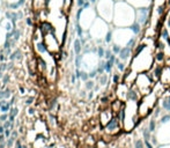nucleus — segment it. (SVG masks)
Instances as JSON below:
<instances>
[{
    "instance_id": "obj_1",
    "label": "nucleus",
    "mask_w": 170,
    "mask_h": 148,
    "mask_svg": "<svg viewBox=\"0 0 170 148\" xmlns=\"http://www.w3.org/2000/svg\"><path fill=\"white\" fill-rule=\"evenodd\" d=\"M136 22V8L126 0L116 1L112 25L115 27H130Z\"/></svg>"
},
{
    "instance_id": "obj_2",
    "label": "nucleus",
    "mask_w": 170,
    "mask_h": 148,
    "mask_svg": "<svg viewBox=\"0 0 170 148\" xmlns=\"http://www.w3.org/2000/svg\"><path fill=\"white\" fill-rule=\"evenodd\" d=\"M115 5H116L115 0H97V2L95 5V9H96L98 18L103 19L109 23H112Z\"/></svg>"
},
{
    "instance_id": "obj_3",
    "label": "nucleus",
    "mask_w": 170,
    "mask_h": 148,
    "mask_svg": "<svg viewBox=\"0 0 170 148\" xmlns=\"http://www.w3.org/2000/svg\"><path fill=\"white\" fill-rule=\"evenodd\" d=\"M154 81L155 80L153 79L149 72H141L136 77V81H134L136 84L134 86L139 89V91L142 95H148L151 93L153 86H154Z\"/></svg>"
},
{
    "instance_id": "obj_4",
    "label": "nucleus",
    "mask_w": 170,
    "mask_h": 148,
    "mask_svg": "<svg viewBox=\"0 0 170 148\" xmlns=\"http://www.w3.org/2000/svg\"><path fill=\"white\" fill-rule=\"evenodd\" d=\"M152 7H145V8H136V22L140 26L146 27L151 21Z\"/></svg>"
},
{
    "instance_id": "obj_5",
    "label": "nucleus",
    "mask_w": 170,
    "mask_h": 148,
    "mask_svg": "<svg viewBox=\"0 0 170 148\" xmlns=\"http://www.w3.org/2000/svg\"><path fill=\"white\" fill-rule=\"evenodd\" d=\"M120 124H122V123L119 122V119L117 118V116H112L111 119L105 124V130H106L108 133L113 134V133L117 132L118 130H120Z\"/></svg>"
},
{
    "instance_id": "obj_6",
    "label": "nucleus",
    "mask_w": 170,
    "mask_h": 148,
    "mask_svg": "<svg viewBox=\"0 0 170 148\" xmlns=\"http://www.w3.org/2000/svg\"><path fill=\"white\" fill-rule=\"evenodd\" d=\"M129 4H131L134 8H145V7H152L154 0H126Z\"/></svg>"
},
{
    "instance_id": "obj_7",
    "label": "nucleus",
    "mask_w": 170,
    "mask_h": 148,
    "mask_svg": "<svg viewBox=\"0 0 170 148\" xmlns=\"http://www.w3.org/2000/svg\"><path fill=\"white\" fill-rule=\"evenodd\" d=\"M140 91L138 89L136 86H131L130 87V89L127 91V96L126 98L130 101V102H138L139 100H140Z\"/></svg>"
},
{
    "instance_id": "obj_8",
    "label": "nucleus",
    "mask_w": 170,
    "mask_h": 148,
    "mask_svg": "<svg viewBox=\"0 0 170 148\" xmlns=\"http://www.w3.org/2000/svg\"><path fill=\"white\" fill-rule=\"evenodd\" d=\"M133 54V49L130 46H123L120 52L118 53V58L120 59L122 61H126L131 58V56Z\"/></svg>"
},
{
    "instance_id": "obj_9",
    "label": "nucleus",
    "mask_w": 170,
    "mask_h": 148,
    "mask_svg": "<svg viewBox=\"0 0 170 148\" xmlns=\"http://www.w3.org/2000/svg\"><path fill=\"white\" fill-rule=\"evenodd\" d=\"M165 93H167L165 96L161 100V108L170 112V93H168V91H165Z\"/></svg>"
},
{
    "instance_id": "obj_10",
    "label": "nucleus",
    "mask_w": 170,
    "mask_h": 148,
    "mask_svg": "<svg viewBox=\"0 0 170 148\" xmlns=\"http://www.w3.org/2000/svg\"><path fill=\"white\" fill-rule=\"evenodd\" d=\"M154 60L157 64H164V61L167 60V56L164 54L163 51L161 50H156V52L154 53Z\"/></svg>"
},
{
    "instance_id": "obj_11",
    "label": "nucleus",
    "mask_w": 170,
    "mask_h": 148,
    "mask_svg": "<svg viewBox=\"0 0 170 148\" xmlns=\"http://www.w3.org/2000/svg\"><path fill=\"white\" fill-rule=\"evenodd\" d=\"M2 25H4V29H5L7 32H8V31H13L14 29H15V23H14L13 21L6 19V18H5V19H4V21H2Z\"/></svg>"
},
{
    "instance_id": "obj_12",
    "label": "nucleus",
    "mask_w": 170,
    "mask_h": 148,
    "mask_svg": "<svg viewBox=\"0 0 170 148\" xmlns=\"http://www.w3.org/2000/svg\"><path fill=\"white\" fill-rule=\"evenodd\" d=\"M73 49H74V53L75 54H81V51H82V43H81V39L77 38L74 39V44H73Z\"/></svg>"
},
{
    "instance_id": "obj_13",
    "label": "nucleus",
    "mask_w": 170,
    "mask_h": 148,
    "mask_svg": "<svg viewBox=\"0 0 170 148\" xmlns=\"http://www.w3.org/2000/svg\"><path fill=\"white\" fill-rule=\"evenodd\" d=\"M142 28H144V27L140 26L138 22H134L133 25L130 26V29H131L132 32H133L136 36H138V35H140V34H141V31H142Z\"/></svg>"
},
{
    "instance_id": "obj_14",
    "label": "nucleus",
    "mask_w": 170,
    "mask_h": 148,
    "mask_svg": "<svg viewBox=\"0 0 170 148\" xmlns=\"http://www.w3.org/2000/svg\"><path fill=\"white\" fill-rule=\"evenodd\" d=\"M147 46H148V45L145 44V43H139L138 45H136V48L133 49V56H138L139 53H141Z\"/></svg>"
},
{
    "instance_id": "obj_15",
    "label": "nucleus",
    "mask_w": 170,
    "mask_h": 148,
    "mask_svg": "<svg viewBox=\"0 0 170 148\" xmlns=\"http://www.w3.org/2000/svg\"><path fill=\"white\" fill-rule=\"evenodd\" d=\"M116 66H117L118 72H120V73H124L126 71V64H125V61H122L119 58L116 59Z\"/></svg>"
},
{
    "instance_id": "obj_16",
    "label": "nucleus",
    "mask_w": 170,
    "mask_h": 148,
    "mask_svg": "<svg viewBox=\"0 0 170 148\" xmlns=\"http://www.w3.org/2000/svg\"><path fill=\"white\" fill-rule=\"evenodd\" d=\"M11 96H12V90L11 89L0 90V100H7Z\"/></svg>"
},
{
    "instance_id": "obj_17",
    "label": "nucleus",
    "mask_w": 170,
    "mask_h": 148,
    "mask_svg": "<svg viewBox=\"0 0 170 148\" xmlns=\"http://www.w3.org/2000/svg\"><path fill=\"white\" fill-rule=\"evenodd\" d=\"M112 41H113V29H110L104 36V42L106 44H110Z\"/></svg>"
},
{
    "instance_id": "obj_18",
    "label": "nucleus",
    "mask_w": 170,
    "mask_h": 148,
    "mask_svg": "<svg viewBox=\"0 0 170 148\" xmlns=\"http://www.w3.org/2000/svg\"><path fill=\"white\" fill-rule=\"evenodd\" d=\"M11 107H12V104H11V102H8V101H7L6 103L2 104V105L0 107V111H1L2 113H8V112L11 111V109H12Z\"/></svg>"
},
{
    "instance_id": "obj_19",
    "label": "nucleus",
    "mask_w": 170,
    "mask_h": 148,
    "mask_svg": "<svg viewBox=\"0 0 170 148\" xmlns=\"http://www.w3.org/2000/svg\"><path fill=\"white\" fill-rule=\"evenodd\" d=\"M36 49L39 53H44V52H46V44L44 42H38L36 44Z\"/></svg>"
},
{
    "instance_id": "obj_20",
    "label": "nucleus",
    "mask_w": 170,
    "mask_h": 148,
    "mask_svg": "<svg viewBox=\"0 0 170 148\" xmlns=\"http://www.w3.org/2000/svg\"><path fill=\"white\" fill-rule=\"evenodd\" d=\"M18 108H12L11 111H9V117H8V120H11L12 123H14V119H15V117L18 115Z\"/></svg>"
},
{
    "instance_id": "obj_21",
    "label": "nucleus",
    "mask_w": 170,
    "mask_h": 148,
    "mask_svg": "<svg viewBox=\"0 0 170 148\" xmlns=\"http://www.w3.org/2000/svg\"><path fill=\"white\" fill-rule=\"evenodd\" d=\"M22 58V53H21V51L20 50H16V51H14L11 56H9V59L12 60V61H14L15 59H21Z\"/></svg>"
},
{
    "instance_id": "obj_22",
    "label": "nucleus",
    "mask_w": 170,
    "mask_h": 148,
    "mask_svg": "<svg viewBox=\"0 0 170 148\" xmlns=\"http://www.w3.org/2000/svg\"><path fill=\"white\" fill-rule=\"evenodd\" d=\"M98 80H100V84L101 86H105V84H108V80H109V77H108V75L106 74H101L100 77H98Z\"/></svg>"
},
{
    "instance_id": "obj_23",
    "label": "nucleus",
    "mask_w": 170,
    "mask_h": 148,
    "mask_svg": "<svg viewBox=\"0 0 170 148\" xmlns=\"http://www.w3.org/2000/svg\"><path fill=\"white\" fill-rule=\"evenodd\" d=\"M151 131H149V129L148 127H145V129H142V136H144L145 140H151Z\"/></svg>"
},
{
    "instance_id": "obj_24",
    "label": "nucleus",
    "mask_w": 170,
    "mask_h": 148,
    "mask_svg": "<svg viewBox=\"0 0 170 148\" xmlns=\"http://www.w3.org/2000/svg\"><path fill=\"white\" fill-rule=\"evenodd\" d=\"M104 54H105V49H104V46H102V45H98L97 46V56H98V58H103L104 57Z\"/></svg>"
},
{
    "instance_id": "obj_25",
    "label": "nucleus",
    "mask_w": 170,
    "mask_h": 148,
    "mask_svg": "<svg viewBox=\"0 0 170 148\" xmlns=\"http://www.w3.org/2000/svg\"><path fill=\"white\" fill-rule=\"evenodd\" d=\"M155 127H156V120L154 118H152L151 120H149V123H148V129H149L151 132H154Z\"/></svg>"
},
{
    "instance_id": "obj_26",
    "label": "nucleus",
    "mask_w": 170,
    "mask_h": 148,
    "mask_svg": "<svg viewBox=\"0 0 170 148\" xmlns=\"http://www.w3.org/2000/svg\"><path fill=\"white\" fill-rule=\"evenodd\" d=\"M145 141L142 139H137L134 141V148H145Z\"/></svg>"
},
{
    "instance_id": "obj_27",
    "label": "nucleus",
    "mask_w": 170,
    "mask_h": 148,
    "mask_svg": "<svg viewBox=\"0 0 170 148\" xmlns=\"http://www.w3.org/2000/svg\"><path fill=\"white\" fill-rule=\"evenodd\" d=\"M122 48H123V46H120V45L117 44V43H113V45H112V48H111V50H112V52H113L115 54H117V56H118V53L120 52Z\"/></svg>"
},
{
    "instance_id": "obj_28",
    "label": "nucleus",
    "mask_w": 170,
    "mask_h": 148,
    "mask_svg": "<svg viewBox=\"0 0 170 148\" xmlns=\"http://www.w3.org/2000/svg\"><path fill=\"white\" fill-rule=\"evenodd\" d=\"M85 87H86V89H87V90L94 89V87H95V82H94L93 80H88V81H86Z\"/></svg>"
},
{
    "instance_id": "obj_29",
    "label": "nucleus",
    "mask_w": 170,
    "mask_h": 148,
    "mask_svg": "<svg viewBox=\"0 0 170 148\" xmlns=\"http://www.w3.org/2000/svg\"><path fill=\"white\" fill-rule=\"evenodd\" d=\"M82 58H83V57H82L81 54H77V56H75V67H77V68H80Z\"/></svg>"
},
{
    "instance_id": "obj_30",
    "label": "nucleus",
    "mask_w": 170,
    "mask_h": 148,
    "mask_svg": "<svg viewBox=\"0 0 170 148\" xmlns=\"http://www.w3.org/2000/svg\"><path fill=\"white\" fill-rule=\"evenodd\" d=\"M119 80H120V75H119L118 73H113V74H112V84H119Z\"/></svg>"
},
{
    "instance_id": "obj_31",
    "label": "nucleus",
    "mask_w": 170,
    "mask_h": 148,
    "mask_svg": "<svg viewBox=\"0 0 170 148\" xmlns=\"http://www.w3.org/2000/svg\"><path fill=\"white\" fill-rule=\"evenodd\" d=\"M80 79L82 80V81H88V79H89V73H87L85 71H81V75H80Z\"/></svg>"
},
{
    "instance_id": "obj_32",
    "label": "nucleus",
    "mask_w": 170,
    "mask_h": 148,
    "mask_svg": "<svg viewBox=\"0 0 170 148\" xmlns=\"http://www.w3.org/2000/svg\"><path fill=\"white\" fill-rule=\"evenodd\" d=\"M155 45H156V46H155L156 50H161V51H163L164 50V43L162 42V41H157Z\"/></svg>"
},
{
    "instance_id": "obj_33",
    "label": "nucleus",
    "mask_w": 170,
    "mask_h": 148,
    "mask_svg": "<svg viewBox=\"0 0 170 148\" xmlns=\"http://www.w3.org/2000/svg\"><path fill=\"white\" fill-rule=\"evenodd\" d=\"M170 120V113H167V115H164L161 119H160V122L161 124H165V123H168Z\"/></svg>"
},
{
    "instance_id": "obj_34",
    "label": "nucleus",
    "mask_w": 170,
    "mask_h": 148,
    "mask_svg": "<svg viewBox=\"0 0 170 148\" xmlns=\"http://www.w3.org/2000/svg\"><path fill=\"white\" fill-rule=\"evenodd\" d=\"M112 54H113V52H112L111 49H105V54H104L105 60H108V59L111 57Z\"/></svg>"
},
{
    "instance_id": "obj_35",
    "label": "nucleus",
    "mask_w": 170,
    "mask_h": 148,
    "mask_svg": "<svg viewBox=\"0 0 170 148\" xmlns=\"http://www.w3.org/2000/svg\"><path fill=\"white\" fill-rule=\"evenodd\" d=\"M97 75H98L97 68H94L93 71L89 72V79H94V77H96Z\"/></svg>"
},
{
    "instance_id": "obj_36",
    "label": "nucleus",
    "mask_w": 170,
    "mask_h": 148,
    "mask_svg": "<svg viewBox=\"0 0 170 148\" xmlns=\"http://www.w3.org/2000/svg\"><path fill=\"white\" fill-rule=\"evenodd\" d=\"M15 140H16L15 138H13V136H9V138H8V140H7V141H6V142H7V147H8V148H11V147H12Z\"/></svg>"
},
{
    "instance_id": "obj_37",
    "label": "nucleus",
    "mask_w": 170,
    "mask_h": 148,
    "mask_svg": "<svg viewBox=\"0 0 170 148\" xmlns=\"http://www.w3.org/2000/svg\"><path fill=\"white\" fill-rule=\"evenodd\" d=\"M164 25H165V27L168 28L170 30V14H168V15H165V19H164Z\"/></svg>"
},
{
    "instance_id": "obj_38",
    "label": "nucleus",
    "mask_w": 170,
    "mask_h": 148,
    "mask_svg": "<svg viewBox=\"0 0 170 148\" xmlns=\"http://www.w3.org/2000/svg\"><path fill=\"white\" fill-rule=\"evenodd\" d=\"M145 146H146V148H154L151 140H145Z\"/></svg>"
},
{
    "instance_id": "obj_39",
    "label": "nucleus",
    "mask_w": 170,
    "mask_h": 148,
    "mask_svg": "<svg viewBox=\"0 0 170 148\" xmlns=\"http://www.w3.org/2000/svg\"><path fill=\"white\" fill-rule=\"evenodd\" d=\"M11 132H12V129H6V130H5V133H4V134H5V136H6L7 139L11 136Z\"/></svg>"
},
{
    "instance_id": "obj_40",
    "label": "nucleus",
    "mask_w": 170,
    "mask_h": 148,
    "mask_svg": "<svg viewBox=\"0 0 170 148\" xmlns=\"http://www.w3.org/2000/svg\"><path fill=\"white\" fill-rule=\"evenodd\" d=\"M8 117H9V113H8V115H7V113H2V115L0 116V118H1L2 122H6L7 119H8Z\"/></svg>"
},
{
    "instance_id": "obj_41",
    "label": "nucleus",
    "mask_w": 170,
    "mask_h": 148,
    "mask_svg": "<svg viewBox=\"0 0 170 148\" xmlns=\"http://www.w3.org/2000/svg\"><path fill=\"white\" fill-rule=\"evenodd\" d=\"M26 23H27V26L33 27V20H31V18H27V19H26Z\"/></svg>"
},
{
    "instance_id": "obj_42",
    "label": "nucleus",
    "mask_w": 170,
    "mask_h": 148,
    "mask_svg": "<svg viewBox=\"0 0 170 148\" xmlns=\"http://www.w3.org/2000/svg\"><path fill=\"white\" fill-rule=\"evenodd\" d=\"M161 109H162V108L157 107L156 109L154 110V111H155V112H154V117H159V115H160V112H161Z\"/></svg>"
},
{
    "instance_id": "obj_43",
    "label": "nucleus",
    "mask_w": 170,
    "mask_h": 148,
    "mask_svg": "<svg viewBox=\"0 0 170 148\" xmlns=\"http://www.w3.org/2000/svg\"><path fill=\"white\" fill-rule=\"evenodd\" d=\"M108 101H109V97H108V96H103L102 98H101V102H102L103 104L108 103Z\"/></svg>"
},
{
    "instance_id": "obj_44",
    "label": "nucleus",
    "mask_w": 170,
    "mask_h": 148,
    "mask_svg": "<svg viewBox=\"0 0 170 148\" xmlns=\"http://www.w3.org/2000/svg\"><path fill=\"white\" fill-rule=\"evenodd\" d=\"M7 58V56L5 53H0V61H5Z\"/></svg>"
},
{
    "instance_id": "obj_45",
    "label": "nucleus",
    "mask_w": 170,
    "mask_h": 148,
    "mask_svg": "<svg viewBox=\"0 0 170 148\" xmlns=\"http://www.w3.org/2000/svg\"><path fill=\"white\" fill-rule=\"evenodd\" d=\"M151 141L153 145H157V139H156V136H152L151 138Z\"/></svg>"
},
{
    "instance_id": "obj_46",
    "label": "nucleus",
    "mask_w": 170,
    "mask_h": 148,
    "mask_svg": "<svg viewBox=\"0 0 170 148\" xmlns=\"http://www.w3.org/2000/svg\"><path fill=\"white\" fill-rule=\"evenodd\" d=\"M8 80H9V77H8V75H4V77H2V81H4V84H6L7 82H8Z\"/></svg>"
},
{
    "instance_id": "obj_47",
    "label": "nucleus",
    "mask_w": 170,
    "mask_h": 148,
    "mask_svg": "<svg viewBox=\"0 0 170 148\" xmlns=\"http://www.w3.org/2000/svg\"><path fill=\"white\" fill-rule=\"evenodd\" d=\"M5 139H6L5 134H0V143H1V142H5Z\"/></svg>"
},
{
    "instance_id": "obj_48",
    "label": "nucleus",
    "mask_w": 170,
    "mask_h": 148,
    "mask_svg": "<svg viewBox=\"0 0 170 148\" xmlns=\"http://www.w3.org/2000/svg\"><path fill=\"white\" fill-rule=\"evenodd\" d=\"M5 127H4V125H0V134H4L5 133Z\"/></svg>"
},
{
    "instance_id": "obj_49",
    "label": "nucleus",
    "mask_w": 170,
    "mask_h": 148,
    "mask_svg": "<svg viewBox=\"0 0 170 148\" xmlns=\"http://www.w3.org/2000/svg\"><path fill=\"white\" fill-rule=\"evenodd\" d=\"M33 101H34V98H33V97H31V98H29V100H27V101H26V104H27V105H30V104L33 103Z\"/></svg>"
},
{
    "instance_id": "obj_50",
    "label": "nucleus",
    "mask_w": 170,
    "mask_h": 148,
    "mask_svg": "<svg viewBox=\"0 0 170 148\" xmlns=\"http://www.w3.org/2000/svg\"><path fill=\"white\" fill-rule=\"evenodd\" d=\"M11 136H13V138L16 139V136H18V132H16V131H13V132H12V134H11Z\"/></svg>"
},
{
    "instance_id": "obj_51",
    "label": "nucleus",
    "mask_w": 170,
    "mask_h": 148,
    "mask_svg": "<svg viewBox=\"0 0 170 148\" xmlns=\"http://www.w3.org/2000/svg\"><path fill=\"white\" fill-rule=\"evenodd\" d=\"M6 146H7V142L6 141L1 142V143H0V148H6Z\"/></svg>"
},
{
    "instance_id": "obj_52",
    "label": "nucleus",
    "mask_w": 170,
    "mask_h": 148,
    "mask_svg": "<svg viewBox=\"0 0 170 148\" xmlns=\"http://www.w3.org/2000/svg\"><path fill=\"white\" fill-rule=\"evenodd\" d=\"M93 96H94V91H90V93L88 94V98H89V100H92Z\"/></svg>"
},
{
    "instance_id": "obj_53",
    "label": "nucleus",
    "mask_w": 170,
    "mask_h": 148,
    "mask_svg": "<svg viewBox=\"0 0 170 148\" xmlns=\"http://www.w3.org/2000/svg\"><path fill=\"white\" fill-rule=\"evenodd\" d=\"M20 91H21V94H25V88L21 87V88H20Z\"/></svg>"
},
{
    "instance_id": "obj_54",
    "label": "nucleus",
    "mask_w": 170,
    "mask_h": 148,
    "mask_svg": "<svg viewBox=\"0 0 170 148\" xmlns=\"http://www.w3.org/2000/svg\"><path fill=\"white\" fill-rule=\"evenodd\" d=\"M81 96H82V97L86 96V91H81Z\"/></svg>"
},
{
    "instance_id": "obj_55",
    "label": "nucleus",
    "mask_w": 170,
    "mask_h": 148,
    "mask_svg": "<svg viewBox=\"0 0 170 148\" xmlns=\"http://www.w3.org/2000/svg\"><path fill=\"white\" fill-rule=\"evenodd\" d=\"M2 73H4V72H0V80L4 77V74H2Z\"/></svg>"
},
{
    "instance_id": "obj_56",
    "label": "nucleus",
    "mask_w": 170,
    "mask_h": 148,
    "mask_svg": "<svg viewBox=\"0 0 170 148\" xmlns=\"http://www.w3.org/2000/svg\"><path fill=\"white\" fill-rule=\"evenodd\" d=\"M1 122H2V120H1V118H0V125H1Z\"/></svg>"
},
{
    "instance_id": "obj_57",
    "label": "nucleus",
    "mask_w": 170,
    "mask_h": 148,
    "mask_svg": "<svg viewBox=\"0 0 170 148\" xmlns=\"http://www.w3.org/2000/svg\"><path fill=\"white\" fill-rule=\"evenodd\" d=\"M115 1H123V0H115Z\"/></svg>"
},
{
    "instance_id": "obj_58",
    "label": "nucleus",
    "mask_w": 170,
    "mask_h": 148,
    "mask_svg": "<svg viewBox=\"0 0 170 148\" xmlns=\"http://www.w3.org/2000/svg\"><path fill=\"white\" fill-rule=\"evenodd\" d=\"M167 66H169V68H170V64H169V65H167Z\"/></svg>"
}]
</instances>
